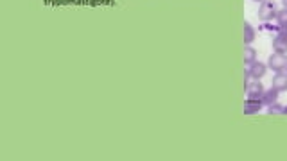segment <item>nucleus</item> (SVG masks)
Returning a JSON list of instances; mask_svg holds the SVG:
<instances>
[{"label":"nucleus","instance_id":"nucleus-10","mask_svg":"<svg viewBox=\"0 0 287 161\" xmlns=\"http://www.w3.org/2000/svg\"><path fill=\"white\" fill-rule=\"evenodd\" d=\"M255 38H257V33H255L253 25H251L250 22H244V45L253 43Z\"/></svg>","mask_w":287,"mask_h":161},{"label":"nucleus","instance_id":"nucleus-9","mask_svg":"<svg viewBox=\"0 0 287 161\" xmlns=\"http://www.w3.org/2000/svg\"><path fill=\"white\" fill-rule=\"evenodd\" d=\"M275 20H277L278 27H280V33H287V9L286 7H284V9H278Z\"/></svg>","mask_w":287,"mask_h":161},{"label":"nucleus","instance_id":"nucleus-11","mask_svg":"<svg viewBox=\"0 0 287 161\" xmlns=\"http://www.w3.org/2000/svg\"><path fill=\"white\" fill-rule=\"evenodd\" d=\"M257 61V50H255L251 45H246L244 47V65H248L250 67L251 63Z\"/></svg>","mask_w":287,"mask_h":161},{"label":"nucleus","instance_id":"nucleus-7","mask_svg":"<svg viewBox=\"0 0 287 161\" xmlns=\"http://www.w3.org/2000/svg\"><path fill=\"white\" fill-rule=\"evenodd\" d=\"M271 86L278 91H287V74L286 72H277V76L271 80Z\"/></svg>","mask_w":287,"mask_h":161},{"label":"nucleus","instance_id":"nucleus-6","mask_svg":"<svg viewBox=\"0 0 287 161\" xmlns=\"http://www.w3.org/2000/svg\"><path fill=\"white\" fill-rule=\"evenodd\" d=\"M262 99H248L244 102V115H255L262 109Z\"/></svg>","mask_w":287,"mask_h":161},{"label":"nucleus","instance_id":"nucleus-3","mask_svg":"<svg viewBox=\"0 0 287 161\" xmlns=\"http://www.w3.org/2000/svg\"><path fill=\"white\" fill-rule=\"evenodd\" d=\"M244 90H246V95H248V99H262L264 91H266L264 90V84L259 79L250 80Z\"/></svg>","mask_w":287,"mask_h":161},{"label":"nucleus","instance_id":"nucleus-1","mask_svg":"<svg viewBox=\"0 0 287 161\" xmlns=\"http://www.w3.org/2000/svg\"><path fill=\"white\" fill-rule=\"evenodd\" d=\"M278 13V5L275 0H264L259 7V20L260 22H271Z\"/></svg>","mask_w":287,"mask_h":161},{"label":"nucleus","instance_id":"nucleus-4","mask_svg":"<svg viewBox=\"0 0 287 161\" xmlns=\"http://www.w3.org/2000/svg\"><path fill=\"white\" fill-rule=\"evenodd\" d=\"M246 72L250 74L251 79H259L260 80L264 76H266V72H268V65H266V63H260L259 59H257L255 63H251Z\"/></svg>","mask_w":287,"mask_h":161},{"label":"nucleus","instance_id":"nucleus-13","mask_svg":"<svg viewBox=\"0 0 287 161\" xmlns=\"http://www.w3.org/2000/svg\"><path fill=\"white\" fill-rule=\"evenodd\" d=\"M282 4H284V7L287 9V0H282Z\"/></svg>","mask_w":287,"mask_h":161},{"label":"nucleus","instance_id":"nucleus-16","mask_svg":"<svg viewBox=\"0 0 287 161\" xmlns=\"http://www.w3.org/2000/svg\"><path fill=\"white\" fill-rule=\"evenodd\" d=\"M255 2H264V0H255Z\"/></svg>","mask_w":287,"mask_h":161},{"label":"nucleus","instance_id":"nucleus-5","mask_svg":"<svg viewBox=\"0 0 287 161\" xmlns=\"http://www.w3.org/2000/svg\"><path fill=\"white\" fill-rule=\"evenodd\" d=\"M273 52L287 54V33H278L273 40Z\"/></svg>","mask_w":287,"mask_h":161},{"label":"nucleus","instance_id":"nucleus-12","mask_svg":"<svg viewBox=\"0 0 287 161\" xmlns=\"http://www.w3.org/2000/svg\"><path fill=\"white\" fill-rule=\"evenodd\" d=\"M268 113L269 115H284V108L278 104V102H275V104L268 106Z\"/></svg>","mask_w":287,"mask_h":161},{"label":"nucleus","instance_id":"nucleus-8","mask_svg":"<svg viewBox=\"0 0 287 161\" xmlns=\"http://www.w3.org/2000/svg\"><path fill=\"white\" fill-rule=\"evenodd\" d=\"M278 95H280V91L277 90V88H269V90L264 91L262 95V104L264 106H269V104H275V102H278Z\"/></svg>","mask_w":287,"mask_h":161},{"label":"nucleus","instance_id":"nucleus-14","mask_svg":"<svg viewBox=\"0 0 287 161\" xmlns=\"http://www.w3.org/2000/svg\"><path fill=\"white\" fill-rule=\"evenodd\" d=\"M284 115H287V106H286V108H284Z\"/></svg>","mask_w":287,"mask_h":161},{"label":"nucleus","instance_id":"nucleus-15","mask_svg":"<svg viewBox=\"0 0 287 161\" xmlns=\"http://www.w3.org/2000/svg\"><path fill=\"white\" fill-rule=\"evenodd\" d=\"M284 72H286V74H287V65H286V68H284Z\"/></svg>","mask_w":287,"mask_h":161},{"label":"nucleus","instance_id":"nucleus-2","mask_svg":"<svg viewBox=\"0 0 287 161\" xmlns=\"http://www.w3.org/2000/svg\"><path fill=\"white\" fill-rule=\"evenodd\" d=\"M287 65V57L286 54H280V52H273L271 56L268 57V68L275 72H284Z\"/></svg>","mask_w":287,"mask_h":161}]
</instances>
